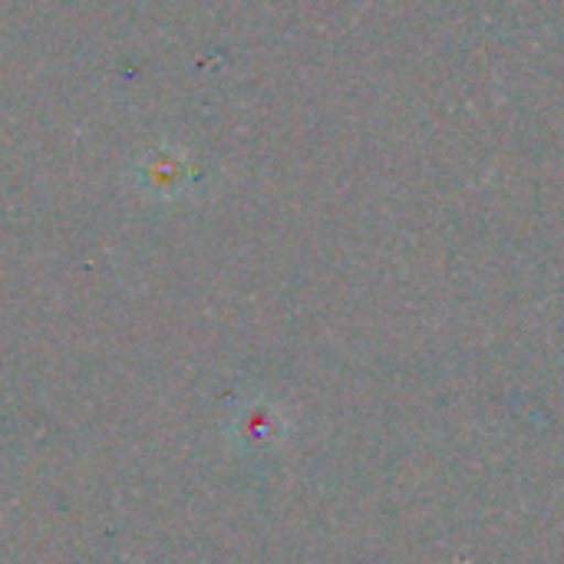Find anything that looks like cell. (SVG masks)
Wrapping results in <instances>:
<instances>
[{
    "label": "cell",
    "mask_w": 564,
    "mask_h": 564,
    "mask_svg": "<svg viewBox=\"0 0 564 564\" xmlns=\"http://www.w3.org/2000/svg\"><path fill=\"white\" fill-rule=\"evenodd\" d=\"M238 440L245 443V449H271L281 443L284 436V423H281V413L268 403H254L248 406L241 416H238V426H235Z\"/></svg>",
    "instance_id": "6da1fadb"
}]
</instances>
